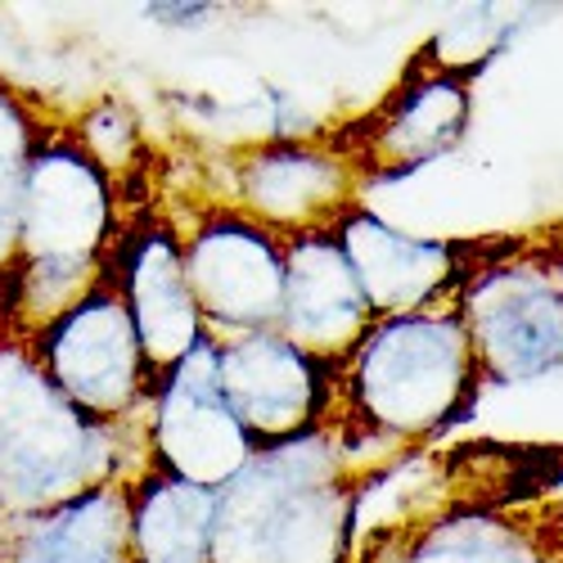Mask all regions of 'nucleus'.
<instances>
[{"instance_id":"1","label":"nucleus","mask_w":563,"mask_h":563,"mask_svg":"<svg viewBox=\"0 0 563 563\" xmlns=\"http://www.w3.org/2000/svg\"><path fill=\"white\" fill-rule=\"evenodd\" d=\"M483 384L455 298L379 320L330 374V433L343 451L361 442H424L464 415Z\"/></svg>"},{"instance_id":"2","label":"nucleus","mask_w":563,"mask_h":563,"mask_svg":"<svg viewBox=\"0 0 563 563\" xmlns=\"http://www.w3.org/2000/svg\"><path fill=\"white\" fill-rule=\"evenodd\" d=\"M118 180L68 131H41L27 172L14 334H36L113 275Z\"/></svg>"},{"instance_id":"3","label":"nucleus","mask_w":563,"mask_h":563,"mask_svg":"<svg viewBox=\"0 0 563 563\" xmlns=\"http://www.w3.org/2000/svg\"><path fill=\"white\" fill-rule=\"evenodd\" d=\"M352 505L356 487L330 433L253 451L217 492L212 563H339Z\"/></svg>"},{"instance_id":"4","label":"nucleus","mask_w":563,"mask_h":563,"mask_svg":"<svg viewBox=\"0 0 563 563\" xmlns=\"http://www.w3.org/2000/svg\"><path fill=\"white\" fill-rule=\"evenodd\" d=\"M126 429L86 419L41 369L32 339L0 334V509L27 519L73 496L113 483L135 468L122 464Z\"/></svg>"},{"instance_id":"5","label":"nucleus","mask_w":563,"mask_h":563,"mask_svg":"<svg viewBox=\"0 0 563 563\" xmlns=\"http://www.w3.org/2000/svg\"><path fill=\"white\" fill-rule=\"evenodd\" d=\"M451 298L483 379L528 384L563 369V266L554 249L460 262Z\"/></svg>"},{"instance_id":"6","label":"nucleus","mask_w":563,"mask_h":563,"mask_svg":"<svg viewBox=\"0 0 563 563\" xmlns=\"http://www.w3.org/2000/svg\"><path fill=\"white\" fill-rule=\"evenodd\" d=\"M32 352L51 384L96 424L135 429L150 415L158 384L113 275L36 330Z\"/></svg>"},{"instance_id":"7","label":"nucleus","mask_w":563,"mask_h":563,"mask_svg":"<svg viewBox=\"0 0 563 563\" xmlns=\"http://www.w3.org/2000/svg\"><path fill=\"white\" fill-rule=\"evenodd\" d=\"M190 294L203 316V334L225 343L279 330L285 302V240L240 208H212L190 225H176Z\"/></svg>"},{"instance_id":"8","label":"nucleus","mask_w":563,"mask_h":563,"mask_svg":"<svg viewBox=\"0 0 563 563\" xmlns=\"http://www.w3.org/2000/svg\"><path fill=\"white\" fill-rule=\"evenodd\" d=\"M150 464L163 474L221 492L253 460V442L221 397V352L203 339L180 365H172L150 401Z\"/></svg>"},{"instance_id":"9","label":"nucleus","mask_w":563,"mask_h":563,"mask_svg":"<svg viewBox=\"0 0 563 563\" xmlns=\"http://www.w3.org/2000/svg\"><path fill=\"white\" fill-rule=\"evenodd\" d=\"M221 397L244 424L253 451L324 433L330 419V374L302 356L279 330L217 343Z\"/></svg>"},{"instance_id":"10","label":"nucleus","mask_w":563,"mask_h":563,"mask_svg":"<svg viewBox=\"0 0 563 563\" xmlns=\"http://www.w3.org/2000/svg\"><path fill=\"white\" fill-rule=\"evenodd\" d=\"M468 113H474L468 77L442 68L410 73L369 118L334 140V150L361 180H393L455 150L468 131Z\"/></svg>"},{"instance_id":"11","label":"nucleus","mask_w":563,"mask_h":563,"mask_svg":"<svg viewBox=\"0 0 563 563\" xmlns=\"http://www.w3.org/2000/svg\"><path fill=\"white\" fill-rule=\"evenodd\" d=\"M374 311L356 285V271L334 230L285 240V302L279 334L324 374H339L347 356L369 339Z\"/></svg>"},{"instance_id":"12","label":"nucleus","mask_w":563,"mask_h":563,"mask_svg":"<svg viewBox=\"0 0 563 563\" xmlns=\"http://www.w3.org/2000/svg\"><path fill=\"white\" fill-rule=\"evenodd\" d=\"M113 279L158 384L172 365H180L208 339L199 302L190 294V275H185L176 225L167 217L131 225V234L113 249Z\"/></svg>"},{"instance_id":"13","label":"nucleus","mask_w":563,"mask_h":563,"mask_svg":"<svg viewBox=\"0 0 563 563\" xmlns=\"http://www.w3.org/2000/svg\"><path fill=\"white\" fill-rule=\"evenodd\" d=\"M361 176L334 145H271L240 163V212L266 225L279 240L334 230L356 199Z\"/></svg>"},{"instance_id":"14","label":"nucleus","mask_w":563,"mask_h":563,"mask_svg":"<svg viewBox=\"0 0 563 563\" xmlns=\"http://www.w3.org/2000/svg\"><path fill=\"white\" fill-rule=\"evenodd\" d=\"M401 563H563V500H464L429 514Z\"/></svg>"},{"instance_id":"15","label":"nucleus","mask_w":563,"mask_h":563,"mask_svg":"<svg viewBox=\"0 0 563 563\" xmlns=\"http://www.w3.org/2000/svg\"><path fill=\"white\" fill-rule=\"evenodd\" d=\"M334 234L356 271V285L374 320L438 307L442 298H451L460 279V257H464L460 249L415 240V234L388 225L384 217H374L365 208H352L334 225Z\"/></svg>"},{"instance_id":"16","label":"nucleus","mask_w":563,"mask_h":563,"mask_svg":"<svg viewBox=\"0 0 563 563\" xmlns=\"http://www.w3.org/2000/svg\"><path fill=\"white\" fill-rule=\"evenodd\" d=\"M135 474L100 483L45 514L5 519L0 523V563H131Z\"/></svg>"},{"instance_id":"17","label":"nucleus","mask_w":563,"mask_h":563,"mask_svg":"<svg viewBox=\"0 0 563 563\" xmlns=\"http://www.w3.org/2000/svg\"><path fill=\"white\" fill-rule=\"evenodd\" d=\"M217 492L145 460L131 487V563H212Z\"/></svg>"},{"instance_id":"18","label":"nucleus","mask_w":563,"mask_h":563,"mask_svg":"<svg viewBox=\"0 0 563 563\" xmlns=\"http://www.w3.org/2000/svg\"><path fill=\"white\" fill-rule=\"evenodd\" d=\"M41 122L14 96V86L0 81V311L5 330L14 320V285H19V234H23V195L27 172L41 145Z\"/></svg>"},{"instance_id":"19","label":"nucleus","mask_w":563,"mask_h":563,"mask_svg":"<svg viewBox=\"0 0 563 563\" xmlns=\"http://www.w3.org/2000/svg\"><path fill=\"white\" fill-rule=\"evenodd\" d=\"M554 257H559V266H563V244H554Z\"/></svg>"},{"instance_id":"20","label":"nucleus","mask_w":563,"mask_h":563,"mask_svg":"<svg viewBox=\"0 0 563 563\" xmlns=\"http://www.w3.org/2000/svg\"><path fill=\"white\" fill-rule=\"evenodd\" d=\"M0 523H5V509H0Z\"/></svg>"}]
</instances>
